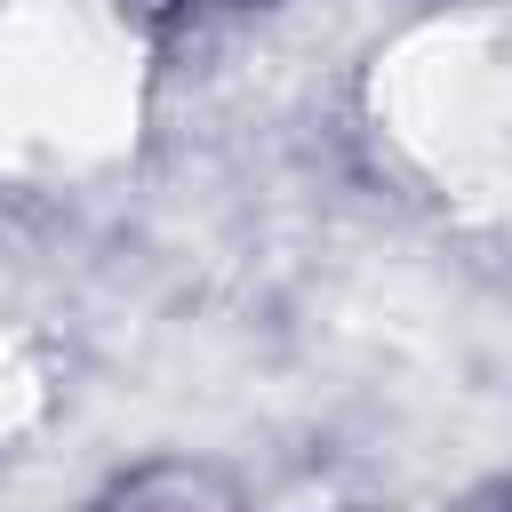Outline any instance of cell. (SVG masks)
<instances>
[{"label":"cell","instance_id":"1","mask_svg":"<svg viewBox=\"0 0 512 512\" xmlns=\"http://www.w3.org/2000/svg\"><path fill=\"white\" fill-rule=\"evenodd\" d=\"M112 512H240V504L224 496L216 472H144L136 488L112 496Z\"/></svg>","mask_w":512,"mask_h":512}]
</instances>
